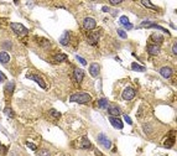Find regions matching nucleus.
Listing matches in <instances>:
<instances>
[{
    "mask_svg": "<svg viewBox=\"0 0 177 156\" xmlns=\"http://www.w3.org/2000/svg\"><path fill=\"white\" fill-rule=\"evenodd\" d=\"M174 143H175V135L172 136V137H170V139H167V140H166V143H165V148H167V149L172 148V145H174Z\"/></svg>",
    "mask_w": 177,
    "mask_h": 156,
    "instance_id": "obj_26",
    "label": "nucleus"
},
{
    "mask_svg": "<svg viewBox=\"0 0 177 156\" xmlns=\"http://www.w3.org/2000/svg\"><path fill=\"white\" fill-rule=\"evenodd\" d=\"M67 59V55H64V53H57L56 56L53 57V61L56 63H61L63 61H66Z\"/></svg>",
    "mask_w": 177,
    "mask_h": 156,
    "instance_id": "obj_20",
    "label": "nucleus"
},
{
    "mask_svg": "<svg viewBox=\"0 0 177 156\" xmlns=\"http://www.w3.org/2000/svg\"><path fill=\"white\" fill-rule=\"evenodd\" d=\"M172 53H174L175 56L177 55V45H176V43H175L174 46H172Z\"/></svg>",
    "mask_w": 177,
    "mask_h": 156,
    "instance_id": "obj_35",
    "label": "nucleus"
},
{
    "mask_svg": "<svg viewBox=\"0 0 177 156\" xmlns=\"http://www.w3.org/2000/svg\"><path fill=\"white\" fill-rule=\"evenodd\" d=\"M91 99H92L91 94L80 92V93L72 94L71 97H69V102H76V103H80V104H86V103H89Z\"/></svg>",
    "mask_w": 177,
    "mask_h": 156,
    "instance_id": "obj_1",
    "label": "nucleus"
},
{
    "mask_svg": "<svg viewBox=\"0 0 177 156\" xmlns=\"http://www.w3.org/2000/svg\"><path fill=\"white\" fill-rule=\"evenodd\" d=\"M26 77L29 78V79H32V81H35L36 83L39 84V86H40V87H41V88H42V89H46V88H47V87H46V83H45V82H44V79H42V78H41L40 76H37V75H30V73H29V75H27Z\"/></svg>",
    "mask_w": 177,
    "mask_h": 156,
    "instance_id": "obj_6",
    "label": "nucleus"
},
{
    "mask_svg": "<svg viewBox=\"0 0 177 156\" xmlns=\"http://www.w3.org/2000/svg\"><path fill=\"white\" fill-rule=\"evenodd\" d=\"M73 77H74V81H76L77 83H81L83 81V78H84V72H83V70H81V68H74Z\"/></svg>",
    "mask_w": 177,
    "mask_h": 156,
    "instance_id": "obj_11",
    "label": "nucleus"
},
{
    "mask_svg": "<svg viewBox=\"0 0 177 156\" xmlns=\"http://www.w3.org/2000/svg\"><path fill=\"white\" fill-rule=\"evenodd\" d=\"M140 27H155V29H159V30H161V31H164V32H166V34H170L169 32V30H166V29H164V27H161V26H159L157 24H153V22H151V21H142L141 24H140Z\"/></svg>",
    "mask_w": 177,
    "mask_h": 156,
    "instance_id": "obj_8",
    "label": "nucleus"
},
{
    "mask_svg": "<svg viewBox=\"0 0 177 156\" xmlns=\"http://www.w3.org/2000/svg\"><path fill=\"white\" fill-rule=\"evenodd\" d=\"M37 156H51V153L47 149H41L39 153H37Z\"/></svg>",
    "mask_w": 177,
    "mask_h": 156,
    "instance_id": "obj_27",
    "label": "nucleus"
},
{
    "mask_svg": "<svg viewBox=\"0 0 177 156\" xmlns=\"http://www.w3.org/2000/svg\"><path fill=\"white\" fill-rule=\"evenodd\" d=\"M141 4H142L144 6H146V8H150V9H152V10H155V11H157V10H159V8H157V6H155V5H153V4H151L150 1H146V0H142V1H141Z\"/></svg>",
    "mask_w": 177,
    "mask_h": 156,
    "instance_id": "obj_24",
    "label": "nucleus"
},
{
    "mask_svg": "<svg viewBox=\"0 0 177 156\" xmlns=\"http://www.w3.org/2000/svg\"><path fill=\"white\" fill-rule=\"evenodd\" d=\"M37 42H39V45L41 46V47H44V48H47L51 46V42L48 40H46V39H42V37H40V39H37Z\"/></svg>",
    "mask_w": 177,
    "mask_h": 156,
    "instance_id": "obj_21",
    "label": "nucleus"
},
{
    "mask_svg": "<svg viewBox=\"0 0 177 156\" xmlns=\"http://www.w3.org/2000/svg\"><path fill=\"white\" fill-rule=\"evenodd\" d=\"M151 41H152V42H153V45H161L162 42H164V36H162V35H160V34H152L151 35Z\"/></svg>",
    "mask_w": 177,
    "mask_h": 156,
    "instance_id": "obj_14",
    "label": "nucleus"
},
{
    "mask_svg": "<svg viewBox=\"0 0 177 156\" xmlns=\"http://www.w3.org/2000/svg\"><path fill=\"white\" fill-rule=\"evenodd\" d=\"M111 5H118V4H122L123 3V0H110L109 1Z\"/></svg>",
    "mask_w": 177,
    "mask_h": 156,
    "instance_id": "obj_34",
    "label": "nucleus"
},
{
    "mask_svg": "<svg viewBox=\"0 0 177 156\" xmlns=\"http://www.w3.org/2000/svg\"><path fill=\"white\" fill-rule=\"evenodd\" d=\"M50 115L52 117L53 119H59L61 118V113L57 112L56 109H50Z\"/></svg>",
    "mask_w": 177,
    "mask_h": 156,
    "instance_id": "obj_25",
    "label": "nucleus"
},
{
    "mask_svg": "<svg viewBox=\"0 0 177 156\" xmlns=\"http://www.w3.org/2000/svg\"><path fill=\"white\" fill-rule=\"evenodd\" d=\"M118 35H119L122 39H124V40L127 39V32H125L124 30H122V29H118Z\"/></svg>",
    "mask_w": 177,
    "mask_h": 156,
    "instance_id": "obj_30",
    "label": "nucleus"
},
{
    "mask_svg": "<svg viewBox=\"0 0 177 156\" xmlns=\"http://www.w3.org/2000/svg\"><path fill=\"white\" fill-rule=\"evenodd\" d=\"M147 52H149V55H151V56H156V55L160 53V46L153 45V43L147 45Z\"/></svg>",
    "mask_w": 177,
    "mask_h": 156,
    "instance_id": "obj_12",
    "label": "nucleus"
},
{
    "mask_svg": "<svg viewBox=\"0 0 177 156\" xmlns=\"http://www.w3.org/2000/svg\"><path fill=\"white\" fill-rule=\"evenodd\" d=\"M3 47H4V48H11V42H5Z\"/></svg>",
    "mask_w": 177,
    "mask_h": 156,
    "instance_id": "obj_37",
    "label": "nucleus"
},
{
    "mask_svg": "<svg viewBox=\"0 0 177 156\" xmlns=\"http://www.w3.org/2000/svg\"><path fill=\"white\" fill-rule=\"evenodd\" d=\"M123 99L125 100H131L134 97H135V90L131 88V87H127L123 92Z\"/></svg>",
    "mask_w": 177,
    "mask_h": 156,
    "instance_id": "obj_7",
    "label": "nucleus"
},
{
    "mask_svg": "<svg viewBox=\"0 0 177 156\" xmlns=\"http://www.w3.org/2000/svg\"><path fill=\"white\" fill-rule=\"evenodd\" d=\"M119 21H120V24H122V25H124V26L129 24V19H128V16H120Z\"/></svg>",
    "mask_w": 177,
    "mask_h": 156,
    "instance_id": "obj_29",
    "label": "nucleus"
},
{
    "mask_svg": "<svg viewBox=\"0 0 177 156\" xmlns=\"http://www.w3.org/2000/svg\"><path fill=\"white\" fill-rule=\"evenodd\" d=\"M10 61V55L5 51H1L0 52V63H3V65H6V63Z\"/></svg>",
    "mask_w": 177,
    "mask_h": 156,
    "instance_id": "obj_18",
    "label": "nucleus"
},
{
    "mask_svg": "<svg viewBox=\"0 0 177 156\" xmlns=\"http://www.w3.org/2000/svg\"><path fill=\"white\" fill-rule=\"evenodd\" d=\"M95 26H97V22L93 17H86V19L83 20V27H84V30H87V31H93L95 29Z\"/></svg>",
    "mask_w": 177,
    "mask_h": 156,
    "instance_id": "obj_4",
    "label": "nucleus"
},
{
    "mask_svg": "<svg viewBox=\"0 0 177 156\" xmlns=\"http://www.w3.org/2000/svg\"><path fill=\"white\" fill-rule=\"evenodd\" d=\"M99 36H100V32L99 31H89V34L87 36V41L89 45H97L98 41H99Z\"/></svg>",
    "mask_w": 177,
    "mask_h": 156,
    "instance_id": "obj_3",
    "label": "nucleus"
},
{
    "mask_svg": "<svg viewBox=\"0 0 177 156\" xmlns=\"http://www.w3.org/2000/svg\"><path fill=\"white\" fill-rule=\"evenodd\" d=\"M98 105H99V108H102V109H106L109 105V100L106 98H102L98 100Z\"/></svg>",
    "mask_w": 177,
    "mask_h": 156,
    "instance_id": "obj_23",
    "label": "nucleus"
},
{
    "mask_svg": "<svg viewBox=\"0 0 177 156\" xmlns=\"http://www.w3.org/2000/svg\"><path fill=\"white\" fill-rule=\"evenodd\" d=\"M108 113H109V115L110 117H115V118H119L120 115V109L118 107H115V105H113V107H109L108 108Z\"/></svg>",
    "mask_w": 177,
    "mask_h": 156,
    "instance_id": "obj_16",
    "label": "nucleus"
},
{
    "mask_svg": "<svg viewBox=\"0 0 177 156\" xmlns=\"http://www.w3.org/2000/svg\"><path fill=\"white\" fill-rule=\"evenodd\" d=\"M14 88H15V83H14V82H9V83L5 86V95L6 97L12 94Z\"/></svg>",
    "mask_w": 177,
    "mask_h": 156,
    "instance_id": "obj_19",
    "label": "nucleus"
},
{
    "mask_svg": "<svg viewBox=\"0 0 177 156\" xmlns=\"http://www.w3.org/2000/svg\"><path fill=\"white\" fill-rule=\"evenodd\" d=\"M131 70L138 71V72H145L146 68L144 66H141V65H139V63H136V62H133L131 63Z\"/></svg>",
    "mask_w": 177,
    "mask_h": 156,
    "instance_id": "obj_22",
    "label": "nucleus"
},
{
    "mask_svg": "<svg viewBox=\"0 0 177 156\" xmlns=\"http://www.w3.org/2000/svg\"><path fill=\"white\" fill-rule=\"evenodd\" d=\"M125 29H128V30H131V29H133V24H130V22H129L128 25H125Z\"/></svg>",
    "mask_w": 177,
    "mask_h": 156,
    "instance_id": "obj_38",
    "label": "nucleus"
},
{
    "mask_svg": "<svg viewBox=\"0 0 177 156\" xmlns=\"http://www.w3.org/2000/svg\"><path fill=\"white\" fill-rule=\"evenodd\" d=\"M80 149H83V150H87V149H91L92 148V144L91 141L87 139V136H83L81 139V143H80Z\"/></svg>",
    "mask_w": 177,
    "mask_h": 156,
    "instance_id": "obj_15",
    "label": "nucleus"
},
{
    "mask_svg": "<svg viewBox=\"0 0 177 156\" xmlns=\"http://www.w3.org/2000/svg\"><path fill=\"white\" fill-rule=\"evenodd\" d=\"M98 143H99L100 145H103L105 149H110L111 148V141L109 140V137H106L104 134L98 135Z\"/></svg>",
    "mask_w": 177,
    "mask_h": 156,
    "instance_id": "obj_5",
    "label": "nucleus"
},
{
    "mask_svg": "<svg viewBox=\"0 0 177 156\" xmlns=\"http://www.w3.org/2000/svg\"><path fill=\"white\" fill-rule=\"evenodd\" d=\"M10 27H11V30L14 31V32H15L17 36H20V37L29 35V30H27L26 27L24 25H21V24H17V22H11Z\"/></svg>",
    "mask_w": 177,
    "mask_h": 156,
    "instance_id": "obj_2",
    "label": "nucleus"
},
{
    "mask_svg": "<svg viewBox=\"0 0 177 156\" xmlns=\"http://www.w3.org/2000/svg\"><path fill=\"white\" fill-rule=\"evenodd\" d=\"M26 145H27V148H30L31 150H34V151H36V150H37V146H36L35 144H32V143H27Z\"/></svg>",
    "mask_w": 177,
    "mask_h": 156,
    "instance_id": "obj_31",
    "label": "nucleus"
},
{
    "mask_svg": "<svg viewBox=\"0 0 177 156\" xmlns=\"http://www.w3.org/2000/svg\"><path fill=\"white\" fill-rule=\"evenodd\" d=\"M109 121H110V124L113 125L115 129H119V130H122L123 128H124V124H123V121L120 120L119 118H115V117H110L109 118Z\"/></svg>",
    "mask_w": 177,
    "mask_h": 156,
    "instance_id": "obj_10",
    "label": "nucleus"
},
{
    "mask_svg": "<svg viewBox=\"0 0 177 156\" xmlns=\"http://www.w3.org/2000/svg\"><path fill=\"white\" fill-rule=\"evenodd\" d=\"M160 75L164 78H170L172 76V70L170 67H162L160 68Z\"/></svg>",
    "mask_w": 177,
    "mask_h": 156,
    "instance_id": "obj_17",
    "label": "nucleus"
},
{
    "mask_svg": "<svg viewBox=\"0 0 177 156\" xmlns=\"http://www.w3.org/2000/svg\"><path fill=\"white\" fill-rule=\"evenodd\" d=\"M124 119H125V121H127V123L129 124V125H131V124H133V120L130 119L129 115H127V114H124Z\"/></svg>",
    "mask_w": 177,
    "mask_h": 156,
    "instance_id": "obj_32",
    "label": "nucleus"
},
{
    "mask_svg": "<svg viewBox=\"0 0 177 156\" xmlns=\"http://www.w3.org/2000/svg\"><path fill=\"white\" fill-rule=\"evenodd\" d=\"M4 113H5L9 118H14V117H15V114H14L12 109H11V108H9V107H6L5 109H4Z\"/></svg>",
    "mask_w": 177,
    "mask_h": 156,
    "instance_id": "obj_28",
    "label": "nucleus"
},
{
    "mask_svg": "<svg viewBox=\"0 0 177 156\" xmlns=\"http://www.w3.org/2000/svg\"><path fill=\"white\" fill-rule=\"evenodd\" d=\"M77 59H78V61H80V62L82 63L83 66H86V65H87V61H86V59L83 58V57H81V56H77Z\"/></svg>",
    "mask_w": 177,
    "mask_h": 156,
    "instance_id": "obj_33",
    "label": "nucleus"
},
{
    "mask_svg": "<svg viewBox=\"0 0 177 156\" xmlns=\"http://www.w3.org/2000/svg\"><path fill=\"white\" fill-rule=\"evenodd\" d=\"M103 11L104 12H108V11H110V9L108 6H103Z\"/></svg>",
    "mask_w": 177,
    "mask_h": 156,
    "instance_id": "obj_39",
    "label": "nucleus"
},
{
    "mask_svg": "<svg viewBox=\"0 0 177 156\" xmlns=\"http://www.w3.org/2000/svg\"><path fill=\"white\" fill-rule=\"evenodd\" d=\"M6 79V77H5V75H4L3 72H0V82H4Z\"/></svg>",
    "mask_w": 177,
    "mask_h": 156,
    "instance_id": "obj_36",
    "label": "nucleus"
},
{
    "mask_svg": "<svg viewBox=\"0 0 177 156\" xmlns=\"http://www.w3.org/2000/svg\"><path fill=\"white\" fill-rule=\"evenodd\" d=\"M69 42H71V32L69 31H64L62 36L59 37V43L62 46H68Z\"/></svg>",
    "mask_w": 177,
    "mask_h": 156,
    "instance_id": "obj_9",
    "label": "nucleus"
},
{
    "mask_svg": "<svg viewBox=\"0 0 177 156\" xmlns=\"http://www.w3.org/2000/svg\"><path fill=\"white\" fill-rule=\"evenodd\" d=\"M99 72H100V66L98 65V63H92L89 66V73L92 77H98L99 76Z\"/></svg>",
    "mask_w": 177,
    "mask_h": 156,
    "instance_id": "obj_13",
    "label": "nucleus"
}]
</instances>
